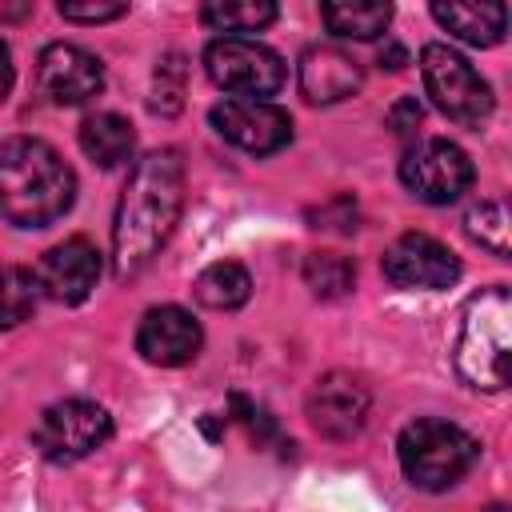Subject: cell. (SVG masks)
I'll return each mask as SVG.
<instances>
[{
	"label": "cell",
	"mask_w": 512,
	"mask_h": 512,
	"mask_svg": "<svg viewBox=\"0 0 512 512\" xmlns=\"http://www.w3.org/2000/svg\"><path fill=\"white\" fill-rule=\"evenodd\" d=\"M184 208V160L176 148L140 156L124 180L112 216V272L136 276L168 244Z\"/></svg>",
	"instance_id": "1"
},
{
	"label": "cell",
	"mask_w": 512,
	"mask_h": 512,
	"mask_svg": "<svg viewBox=\"0 0 512 512\" xmlns=\"http://www.w3.org/2000/svg\"><path fill=\"white\" fill-rule=\"evenodd\" d=\"M76 200V176L48 140L12 136L0 144V216L16 228H48Z\"/></svg>",
	"instance_id": "2"
},
{
	"label": "cell",
	"mask_w": 512,
	"mask_h": 512,
	"mask_svg": "<svg viewBox=\"0 0 512 512\" xmlns=\"http://www.w3.org/2000/svg\"><path fill=\"white\" fill-rule=\"evenodd\" d=\"M456 372L480 392H500L512 376V296L484 288L468 300L456 336Z\"/></svg>",
	"instance_id": "3"
},
{
	"label": "cell",
	"mask_w": 512,
	"mask_h": 512,
	"mask_svg": "<svg viewBox=\"0 0 512 512\" xmlns=\"http://www.w3.org/2000/svg\"><path fill=\"white\" fill-rule=\"evenodd\" d=\"M396 456H400L408 484L424 492H444L472 472V464L480 460V444L452 420L420 416L404 424L396 440Z\"/></svg>",
	"instance_id": "4"
},
{
	"label": "cell",
	"mask_w": 512,
	"mask_h": 512,
	"mask_svg": "<svg viewBox=\"0 0 512 512\" xmlns=\"http://www.w3.org/2000/svg\"><path fill=\"white\" fill-rule=\"evenodd\" d=\"M204 72L216 88L240 100H268L284 88V60L252 36H216L204 48Z\"/></svg>",
	"instance_id": "5"
},
{
	"label": "cell",
	"mask_w": 512,
	"mask_h": 512,
	"mask_svg": "<svg viewBox=\"0 0 512 512\" xmlns=\"http://www.w3.org/2000/svg\"><path fill=\"white\" fill-rule=\"evenodd\" d=\"M420 76H424V92L432 96V104L456 120L476 128L480 120H488L492 112V88L488 80L448 44H424L420 48Z\"/></svg>",
	"instance_id": "6"
},
{
	"label": "cell",
	"mask_w": 512,
	"mask_h": 512,
	"mask_svg": "<svg viewBox=\"0 0 512 512\" xmlns=\"http://www.w3.org/2000/svg\"><path fill=\"white\" fill-rule=\"evenodd\" d=\"M112 436V416L92 404V400H56L40 412L36 428H32V444L40 448L44 460L52 464H72L92 456L96 448H104Z\"/></svg>",
	"instance_id": "7"
},
{
	"label": "cell",
	"mask_w": 512,
	"mask_h": 512,
	"mask_svg": "<svg viewBox=\"0 0 512 512\" xmlns=\"http://www.w3.org/2000/svg\"><path fill=\"white\" fill-rule=\"evenodd\" d=\"M476 168L452 140H420L400 160V184L424 204H452L468 192Z\"/></svg>",
	"instance_id": "8"
},
{
	"label": "cell",
	"mask_w": 512,
	"mask_h": 512,
	"mask_svg": "<svg viewBox=\"0 0 512 512\" xmlns=\"http://www.w3.org/2000/svg\"><path fill=\"white\" fill-rule=\"evenodd\" d=\"M380 272L388 284L408 288V292H440L460 280V260L432 236L424 232H404L392 240L380 256Z\"/></svg>",
	"instance_id": "9"
},
{
	"label": "cell",
	"mask_w": 512,
	"mask_h": 512,
	"mask_svg": "<svg viewBox=\"0 0 512 512\" xmlns=\"http://www.w3.org/2000/svg\"><path fill=\"white\" fill-rule=\"evenodd\" d=\"M212 128L252 152V156H268V152H280L288 140H292V116L284 108H276L272 100H240V96H228L220 100L212 112H208Z\"/></svg>",
	"instance_id": "10"
},
{
	"label": "cell",
	"mask_w": 512,
	"mask_h": 512,
	"mask_svg": "<svg viewBox=\"0 0 512 512\" xmlns=\"http://www.w3.org/2000/svg\"><path fill=\"white\" fill-rule=\"evenodd\" d=\"M368 388L352 372H328L308 392V424L324 440H352L368 420Z\"/></svg>",
	"instance_id": "11"
},
{
	"label": "cell",
	"mask_w": 512,
	"mask_h": 512,
	"mask_svg": "<svg viewBox=\"0 0 512 512\" xmlns=\"http://www.w3.org/2000/svg\"><path fill=\"white\" fill-rule=\"evenodd\" d=\"M36 84L52 104H84L104 88V64L80 44H48L36 60Z\"/></svg>",
	"instance_id": "12"
},
{
	"label": "cell",
	"mask_w": 512,
	"mask_h": 512,
	"mask_svg": "<svg viewBox=\"0 0 512 512\" xmlns=\"http://www.w3.org/2000/svg\"><path fill=\"white\" fill-rule=\"evenodd\" d=\"M200 344H204V332H200V324L192 320V312H184L180 304H160V308H148V312L140 316L136 352H140L148 364L180 368V364L196 360Z\"/></svg>",
	"instance_id": "13"
},
{
	"label": "cell",
	"mask_w": 512,
	"mask_h": 512,
	"mask_svg": "<svg viewBox=\"0 0 512 512\" xmlns=\"http://www.w3.org/2000/svg\"><path fill=\"white\" fill-rule=\"evenodd\" d=\"M40 292L52 296L56 304H80L92 296L96 280H100V252L92 240L84 236H68L56 248L44 252L40 268H36Z\"/></svg>",
	"instance_id": "14"
},
{
	"label": "cell",
	"mask_w": 512,
	"mask_h": 512,
	"mask_svg": "<svg viewBox=\"0 0 512 512\" xmlns=\"http://www.w3.org/2000/svg\"><path fill=\"white\" fill-rule=\"evenodd\" d=\"M364 84V72L360 64L332 48V44H316L300 56V92L308 104H336V100H348L356 88Z\"/></svg>",
	"instance_id": "15"
},
{
	"label": "cell",
	"mask_w": 512,
	"mask_h": 512,
	"mask_svg": "<svg viewBox=\"0 0 512 512\" xmlns=\"http://www.w3.org/2000/svg\"><path fill=\"white\" fill-rule=\"evenodd\" d=\"M432 16L440 28H448L456 40L472 48H492L504 40L508 12L504 4H432Z\"/></svg>",
	"instance_id": "16"
},
{
	"label": "cell",
	"mask_w": 512,
	"mask_h": 512,
	"mask_svg": "<svg viewBox=\"0 0 512 512\" xmlns=\"http://www.w3.org/2000/svg\"><path fill=\"white\" fill-rule=\"evenodd\" d=\"M80 148L96 168H120L136 152V132L120 112H96L80 124Z\"/></svg>",
	"instance_id": "17"
},
{
	"label": "cell",
	"mask_w": 512,
	"mask_h": 512,
	"mask_svg": "<svg viewBox=\"0 0 512 512\" xmlns=\"http://www.w3.org/2000/svg\"><path fill=\"white\" fill-rule=\"evenodd\" d=\"M192 296L212 312H232L252 296V276L236 260H216L192 280Z\"/></svg>",
	"instance_id": "18"
},
{
	"label": "cell",
	"mask_w": 512,
	"mask_h": 512,
	"mask_svg": "<svg viewBox=\"0 0 512 512\" xmlns=\"http://www.w3.org/2000/svg\"><path fill=\"white\" fill-rule=\"evenodd\" d=\"M320 20L340 40H376L388 28L392 8L376 4V0H364V4H352V0L348 4H320Z\"/></svg>",
	"instance_id": "19"
},
{
	"label": "cell",
	"mask_w": 512,
	"mask_h": 512,
	"mask_svg": "<svg viewBox=\"0 0 512 512\" xmlns=\"http://www.w3.org/2000/svg\"><path fill=\"white\" fill-rule=\"evenodd\" d=\"M200 20L216 32H228V36H240V32H260L276 20V4L268 0H220V4H204L200 8Z\"/></svg>",
	"instance_id": "20"
},
{
	"label": "cell",
	"mask_w": 512,
	"mask_h": 512,
	"mask_svg": "<svg viewBox=\"0 0 512 512\" xmlns=\"http://www.w3.org/2000/svg\"><path fill=\"white\" fill-rule=\"evenodd\" d=\"M304 284L320 300H340L356 284V264L348 256H340V252H312L304 260Z\"/></svg>",
	"instance_id": "21"
},
{
	"label": "cell",
	"mask_w": 512,
	"mask_h": 512,
	"mask_svg": "<svg viewBox=\"0 0 512 512\" xmlns=\"http://www.w3.org/2000/svg\"><path fill=\"white\" fill-rule=\"evenodd\" d=\"M40 280L28 268H0V328H16L36 312Z\"/></svg>",
	"instance_id": "22"
},
{
	"label": "cell",
	"mask_w": 512,
	"mask_h": 512,
	"mask_svg": "<svg viewBox=\"0 0 512 512\" xmlns=\"http://www.w3.org/2000/svg\"><path fill=\"white\" fill-rule=\"evenodd\" d=\"M464 228H468V236H472L480 248H488L492 256H508V208H504L500 200H484V204L468 208Z\"/></svg>",
	"instance_id": "23"
},
{
	"label": "cell",
	"mask_w": 512,
	"mask_h": 512,
	"mask_svg": "<svg viewBox=\"0 0 512 512\" xmlns=\"http://www.w3.org/2000/svg\"><path fill=\"white\" fill-rule=\"evenodd\" d=\"M184 72L188 68H184V60L176 52L156 64V76H152V108L160 116L180 112V104H184Z\"/></svg>",
	"instance_id": "24"
},
{
	"label": "cell",
	"mask_w": 512,
	"mask_h": 512,
	"mask_svg": "<svg viewBox=\"0 0 512 512\" xmlns=\"http://www.w3.org/2000/svg\"><path fill=\"white\" fill-rule=\"evenodd\" d=\"M124 12H128V4H116V0H60V16L76 20V24H104Z\"/></svg>",
	"instance_id": "25"
},
{
	"label": "cell",
	"mask_w": 512,
	"mask_h": 512,
	"mask_svg": "<svg viewBox=\"0 0 512 512\" xmlns=\"http://www.w3.org/2000/svg\"><path fill=\"white\" fill-rule=\"evenodd\" d=\"M420 124H424V108H420L416 96H400V100L388 108V128H392L400 140H412V136L420 132Z\"/></svg>",
	"instance_id": "26"
},
{
	"label": "cell",
	"mask_w": 512,
	"mask_h": 512,
	"mask_svg": "<svg viewBox=\"0 0 512 512\" xmlns=\"http://www.w3.org/2000/svg\"><path fill=\"white\" fill-rule=\"evenodd\" d=\"M376 60H380V68H392V72H396V68H404V64H408V52H404L396 40H384V44H380V52H376Z\"/></svg>",
	"instance_id": "27"
},
{
	"label": "cell",
	"mask_w": 512,
	"mask_h": 512,
	"mask_svg": "<svg viewBox=\"0 0 512 512\" xmlns=\"http://www.w3.org/2000/svg\"><path fill=\"white\" fill-rule=\"evenodd\" d=\"M8 92H12V52L0 40V100H8Z\"/></svg>",
	"instance_id": "28"
}]
</instances>
